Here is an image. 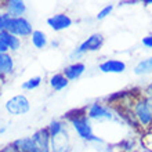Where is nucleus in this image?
<instances>
[{
    "label": "nucleus",
    "mask_w": 152,
    "mask_h": 152,
    "mask_svg": "<svg viewBox=\"0 0 152 152\" xmlns=\"http://www.w3.org/2000/svg\"><path fill=\"white\" fill-rule=\"evenodd\" d=\"M134 73L136 75H149V73H152V57L140 61L134 66Z\"/></svg>",
    "instance_id": "a211bd4d"
},
{
    "label": "nucleus",
    "mask_w": 152,
    "mask_h": 152,
    "mask_svg": "<svg viewBox=\"0 0 152 152\" xmlns=\"http://www.w3.org/2000/svg\"><path fill=\"white\" fill-rule=\"evenodd\" d=\"M6 31L17 37H29L33 33V26L25 17L8 18L6 24Z\"/></svg>",
    "instance_id": "f03ea898"
},
{
    "label": "nucleus",
    "mask_w": 152,
    "mask_h": 152,
    "mask_svg": "<svg viewBox=\"0 0 152 152\" xmlns=\"http://www.w3.org/2000/svg\"><path fill=\"white\" fill-rule=\"evenodd\" d=\"M145 98L152 102V83L148 84V86H147V88H145Z\"/></svg>",
    "instance_id": "5701e85b"
},
{
    "label": "nucleus",
    "mask_w": 152,
    "mask_h": 152,
    "mask_svg": "<svg viewBox=\"0 0 152 152\" xmlns=\"http://www.w3.org/2000/svg\"><path fill=\"white\" fill-rule=\"evenodd\" d=\"M6 10L11 18H20L26 11V4L21 0H10L6 3Z\"/></svg>",
    "instance_id": "f8f14e48"
},
{
    "label": "nucleus",
    "mask_w": 152,
    "mask_h": 152,
    "mask_svg": "<svg viewBox=\"0 0 152 152\" xmlns=\"http://www.w3.org/2000/svg\"><path fill=\"white\" fill-rule=\"evenodd\" d=\"M98 68L104 73H122L126 71V64L120 60H107L101 62Z\"/></svg>",
    "instance_id": "9d476101"
},
{
    "label": "nucleus",
    "mask_w": 152,
    "mask_h": 152,
    "mask_svg": "<svg viewBox=\"0 0 152 152\" xmlns=\"http://www.w3.org/2000/svg\"><path fill=\"white\" fill-rule=\"evenodd\" d=\"M0 39L3 40L6 46L8 47V50H11V51H17L18 48L21 47V40L20 37L14 36L11 33H8L7 31H3V32H0Z\"/></svg>",
    "instance_id": "4468645a"
},
{
    "label": "nucleus",
    "mask_w": 152,
    "mask_h": 152,
    "mask_svg": "<svg viewBox=\"0 0 152 152\" xmlns=\"http://www.w3.org/2000/svg\"><path fill=\"white\" fill-rule=\"evenodd\" d=\"M6 109L11 115H24L31 109V104H29V100L26 97L20 94V96L12 97L11 100H8L6 102Z\"/></svg>",
    "instance_id": "39448f33"
},
{
    "label": "nucleus",
    "mask_w": 152,
    "mask_h": 152,
    "mask_svg": "<svg viewBox=\"0 0 152 152\" xmlns=\"http://www.w3.org/2000/svg\"><path fill=\"white\" fill-rule=\"evenodd\" d=\"M104 44V36L101 33H93L91 36H88L84 40L83 43L80 44L79 47L76 48L75 51L71 54V58H77V57L83 56L86 53H91V51H98Z\"/></svg>",
    "instance_id": "20e7f679"
},
{
    "label": "nucleus",
    "mask_w": 152,
    "mask_h": 152,
    "mask_svg": "<svg viewBox=\"0 0 152 152\" xmlns=\"http://www.w3.org/2000/svg\"><path fill=\"white\" fill-rule=\"evenodd\" d=\"M151 104H152V102H151Z\"/></svg>",
    "instance_id": "a878e982"
},
{
    "label": "nucleus",
    "mask_w": 152,
    "mask_h": 152,
    "mask_svg": "<svg viewBox=\"0 0 152 152\" xmlns=\"http://www.w3.org/2000/svg\"><path fill=\"white\" fill-rule=\"evenodd\" d=\"M14 71V60L10 54H0V76L8 75Z\"/></svg>",
    "instance_id": "2eb2a0df"
},
{
    "label": "nucleus",
    "mask_w": 152,
    "mask_h": 152,
    "mask_svg": "<svg viewBox=\"0 0 152 152\" xmlns=\"http://www.w3.org/2000/svg\"><path fill=\"white\" fill-rule=\"evenodd\" d=\"M112 10H113V4H108V6H105V7L102 8L100 12H98L97 20H104V18H107V17L112 12Z\"/></svg>",
    "instance_id": "aec40b11"
},
{
    "label": "nucleus",
    "mask_w": 152,
    "mask_h": 152,
    "mask_svg": "<svg viewBox=\"0 0 152 152\" xmlns=\"http://www.w3.org/2000/svg\"><path fill=\"white\" fill-rule=\"evenodd\" d=\"M69 80L65 77L62 73H56V75H53L50 77V86L51 88H54L56 91H61V90H64L66 86H68Z\"/></svg>",
    "instance_id": "dca6fc26"
},
{
    "label": "nucleus",
    "mask_w": 152,
    "mask_h": 152,
    "mask_svg": "<svg viewBox=\"0 0 152 152\" xmlns=\"http://www.w3.org/2000/svg\"><path fill=\"white\" fill-rule=\"evenodd\" d=\"M7 51H8V47L6 46V43H4L3 40L0 39V54H6Z\"/></svg>",
    "instance_id": "b1692460"
},
{
    "label": "nucleus",
    "mask_w": 152,
    "mask_h": 152,
    "mask_svg": "<svg viewBox=\"0 0 152 152\" xmlns=\"http://www.w3.org/2000/svg\"><path fill=\"white\" fill-rule=\"evenodd\" d=\"M84 71H86V65L83 62H75V64L65 66L64 71H62V75L68 80H76L83 75Z\"/></svg>",
    "instance_id": "ddd939ff"
},
{
    "label": "nucleus",
    "mask_w": 152,
    "mask_h": 152,
    "mask_svg": "<svg viewBox=\"0 0 152 152\" xmlns=\"http://www.w3.org/2000/svg\"><path fill=\"white\" fill-rule=\"evenodd\" d=\"M72 18L66 15V14H64V12H60V14H56V15H51L50 18H47V25L51 29H54L56 32L68 29L69 26H72Z\"/></svg>",
    "instance_id": "6e6552de"
},
{
    "label": "nucleus",
    "mask_w": 152,
    "mask_h": 152,
    "mask_svg": "<svg viewBox=\"0 0 152 152\" xmlns=\"http://www.w3.org/2000/svg\"><path fill=\"white\" fill-rule=\"evenodd\" d=\"M42 84V77L40 76H35V77H31L29 80H26L24 84H22V88L24 90H35Z\"/></svg>",
    "instance_id": "6ab92c4d"
},
{
    "label": "nucleus",
    "mask_w": 152,
    "mask_h": 152,
    "mask_svg": "<svg viewBox=\"0 0 152 152\" xmlns=\"http://www.w3.org/2000/svg\"><path fill=\"white\" fill-rule=\"evenodd\" d=\"M133 115L142 127H148L152 123V104L145 97L138 98L133 104Z\"/></svg>",
    "instance_id": "7ed1b4c3"
},
{
    "label": "nucleus",
    "mask_w": 152,
    "mask_h": 152,
    "mask_svg": "<svg viewBox=\"0 0 152 152\" xmlns=\"http://www.w3.org/2000/svg\"><path fill=\"white\" fill-rule=\"evenodd\" d=\"M75 115H72L71 112H68L65 115V119H68L72 126L75 127V130L77 132L83 140L87 141H100V138H97L94 134H93L91 126H90V120L87 118V113H86V109H79V111H72Z\"/></svg>",
    "instance_id": "f257e3e1"
},
{
    "label": "nucleus",
    "mask_w": 152,
    "mask_h": 152,
    "mask_svg": "<svg viewBox=\"0 0 152 152\" xmlns=\"http://www.w3.org/2000/svg\"><path fill=\"white\" fill-rule=\"evenodd\" d=\"M31 39H32V44L36 48H39V50L44 48L46 46H47V43H48L46 33L42 32V31H33V33L31 35Z\"/></svg>",
    "instance_id": "f3484780"
},
{
    "label": "nucleus",
    "mask_w": 152,
    "mask_h": 152,
    "mask_svg": "<svg viewBox=\"0 0 152 152\" xmlns=\"http://www.w3.org/2000/svg\"><path fill=\"white\" fill-rule=\"evenodd\" d=\"M144 4L148 6V4H152V0H144Z\"/></svg>",
    "instance_id": "393cba45"
},
{
    "label": "nucleus",
    "mask_w": 152,
    "mask_h": 152,
    "mask_svg": "<svg viewBox=\"0 0 152 152\" xmlns=\"http://www.w3.org/2000/svg\"><path fill=\"white\" fill-rule=\"evenodd\" d=\"M10 18L7 12H4V14H0V32H3L6 31V24H7V20Z\"/></svg>",
    "instance_id": "412c9836"
},
{
    "label": "nucleus",
    "mask_w": 152,
    "mask_h": 152,
    "mask_svg": "<svg viewBox=\"0 0 152 152\" xmlns=\"http://www.w3.org/2000/svg\"><path fill=\"white\" fill-rule=\"evenodd\" d=\"M12 149L15 152H40L37 145L35 144V141L32 140V137L15 140L12 142Z\"/></svg>",
    "instance_id": "9b49d317"
},
{
    "label": "nucleus",
    "mask_w": 152,
    "mask_h": 152,
    "mask_svg": "<svg viewBox=\"0 0 152 152\" xmlns=\"http://www.w3.org/2000/svg\"><path fill=\"white\" fill-rule=\"evenodd\" d=\"M142 46H145V47H148V48H152V33H149V35H147L145 37H142Z\"/></svg>",
    "instance_id": "4be33fe9"
},
{
    "label": "nucleus",
    "mask_w": 152,
    "mask_h": 152,
    "mask_svg": "<svg viewBox=\"0 0 152 152\" xmlns=\"http://www.w3.org/2000/svg\"><path fill=\"white\" fill-rule=\"evenodd\" d=\"M32 140L37 145L40 152H51L50 149V134H48L47 127L40 129L32 136Z\"/></svg>",
    "instance_id": "1a4fd4ad"
},
{
    "label": "nucleus",
    "mask_w": 152,
    "mask_h": 152,
    "mask_svg": "<svg viewBox=\"0 0 152 152\" xmlns=\"http://www.w3.org/2000/svg\"><path fill=\"white\" fill-rule=\"evenodd\" d=\"M86 113H87V118L88 119H93V120H112L113 119V113L109 111L108 107H105L102 104H91L86 109Z\"/></svg>",
    "instance_id": "423d86ee"
},
{
    "label": "nucleus",
    "mask_w": 152,
    "mask_h": 152,
    "mask_svg": "<svg viewBox=\"0 0 152 152\" xmlns=\"http://www.w3.org/2000/svg\"><path fill=\"white\" fill-rule=\"evenodd\" d=\"M50 149L51 152H68L69 151V138L66 129H62L60 133L50 136Z\"/></svg>",
    "instance_id": "0eeeda50"
}]
</instances>
